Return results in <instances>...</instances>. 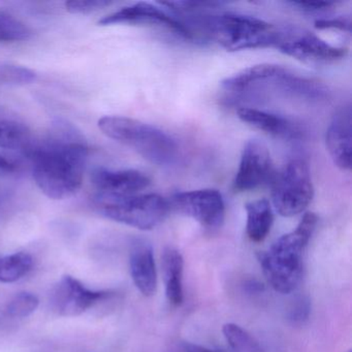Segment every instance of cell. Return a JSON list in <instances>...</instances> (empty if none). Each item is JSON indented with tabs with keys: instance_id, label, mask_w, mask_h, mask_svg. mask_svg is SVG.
<instances>
[{
	"instance_id": "1",
	"label": "cell",
	"mask_w": 352,
	"mask_h": 352,
	"mask_svg": "<svg viewBox=\"0 0 352 352\" xmlns=\"http://www.w3.org/2000/svg\"><path fill=\"white\" fill-rule=\"evenodd\" d=\"M88 153L84 135L67 121L57 120L46 138L34 140L25 157L32 162V176L42 192L65 199L81 188Z\"/></svg>"
},
{
	"instance_id": "2",
	"label": "cell",
	"mask_w": 352,
	"mask_h": 352,
	"mask_svg": "<svg viewBox=\"0 0 352 352\" xmlns=\"http://www.w3.org/2000/svg\"><path fill=\"white\" fill-rule=\"evenodd\" d=\"M316 214L302 216L296 230L278 239L271 248L258 254L265 279L281 294L294 292L302 279V254L316 228Z\"/></svg>"
},
{
	"instance_id": "3",
	"label": "cell",
	"mask_w": 352,
	"mask_h": 352,
	"mask_svg": "<svg viewBox=\"0 0 352 352\" xmlns=\"http://www.w3.org/2000/svg\"><path fill=\"white\" fill-rule=\"evenodd\" d=\"M192 23L230 52L277 47L281 41L282 28L252 16L204 15L195 17Z\"/></svg>"
},
{
	"instance_id": "4",
	"label": "cell",
	"mask_w": 352,
	"mask_h": 352,
	"mask_svg": "<svg viewBox=\"0 0 352 352\" xmlns=\"http://www.w3.org/2000/svg\"><path fill=\"white\" fill-rule=\"evenodd\" d=\"M98 127L104 135L137 152L144 160L160 166H173L179 157L175 140L162 129L135 119L102 117Z\"/></svg>"
},
{
	"instance_id": "5",
	"label": "cell",
	"mask_w": 352,
	"mask_h": 352,
	"mask_svg": "<svg viewBox=\"0 0 352 352\" xmlns=\"http://www.w3.org/2000/svg\"><path fill=\"white\" fill-rule=\"evenodd\" d=\"M96 208L104 217L141 230H153L170 209L168 199L155 193L96 197Z\"/></svg>"
},
{
	"instance_id": "6",
	"label": "cell",
	"mask_w": 352,
	"mask_h": 352,
	"mask_svg": "<svg viewBox=\"0 0 352 352\" xmlns=\"http://www.w3.org/2000/svg\"><path fill=\"white\" fill-rule=\"evenodd\" d=\"M271 184L274 208L283 217L302 213L314 197L310 168L302 158L288 162L280 172H276Z\"/></svg>"
},
{
	"instance_id": "7",
	"label": "cell",
	"mask_w": 352,
	"mask_h": 352,
	"mask_svg": "<svg viewBox=\"0 0 352 352\" xmlns=\"http://www.w3.org/2000/svg\"><path fill=\"white\" fill-rule=\"evenodd\" d=\"M160 5V3H158ZM102 26L118 25H147L166 28L185 40L197 38L186 22L177 18L172 12L162 9V6L149 3H138L123 8L115 13L110 14L98 21Z\"/></svg>"
},
{
	"instance_id": "8",
	"label": "cell",
	"mask_w": 352,
	"mask_h": 352,
	"mask_svg": "<svg viewBox=\"0 0 352 352\" xmlns=\"http://www.w3.org/2000/svg\"><path fill=\"white\" fill-rule=\"evenodd\" d=\"M276 48L287 56L310 65H329L348 54L347 48L331 46L314 34L294 28L282 30L281 41Z\"/></svg>"
},
{
	"instance_id": "9",
	"label": "cell",
	"mask_w": 352,
	"mask_h": 352,
	"mask_svg": "<svg viewBox=\"0 0 352 352\" xmlns=\"http://www.w3.org/2000/svg\"><path fill=\"white\" fill-rule=\"evenodd\" d=\"M288 69L276 65H259L243 69L221 82V88L230 100L261 98L269 90L281 92Z\"/></svg>"
},
{
	"instance_id": "10",
	"label": "cell",
	"mask_w": 352,
	"mask_h": 352,
	"mask_svg": "<svg viewBox=\"0 0 352 352\" xmlns=\"http://www.w3.org/2000/svg\"><path fill=\"white\" fill-rule=\"evenodd\" d=\"M168 201L170 208L197 220L208 230L221 228L226 219V204L216 189L182 191Z\"/></svg>"
},
{
	"instance_id": "11",
	"label": "cell",
	"mask_w": 352,
	"mask_h": 352,
	"mask_svg": "<svg viewBox=\"0 0 352 352\" xmlns=\"http://www.w3.org/2000/svg\"><path fill=\"white\" fill-rule=\"evenodd\" d=\"M275 175L267 146L258 140H250L243 149L232 187L236 192L254 190L272 183Z\"/></svg>"
},
{
	"instance_id": "12",
	"label": "cell",
	"mask_w": 352,
	"mask_h": 352,
	"mask_svg": "<svg viewBox=\"0 0 352 352\" xmlns=\"http://www.w3.org/2000/svg\"><path fill=\"white\" fill-rule=\"evenodd\" d=\"M114 296V292L109 290L89 289L73 276L67 275L53 289L51 305L60 316L75 317Z\"/></svg>"
},
{
	"instance_id": "13",
	"label": "cell",
	"mask_w": 352,
	"mask_h": 352,
	"mask_svg": "<svg viewBox=\"0 0 352 352\" xmlns=\"http://www.w3.org/2000/svg\"><path fill=\"white\" fill-rule=\"evenodd\" d=\"M351 106L341 107L333 115L325 135L327 150L333 164L342 170L351 168Z\"/></svg>"
},
{
	"instance_id": "14",
	"label": "cell",
	"mask_w": 352,
	"mask_h": 352,
	"mask_svg": "<svg viewBox=\"0 0 352 352\" xmlns=\"http://www.w3.org/2000/svg\"><path fill=\"white\" fill-rule=\"evenodd\" d=\"M91 182L98 190L96 197H125L137 195L147 188L151 181L144 173L137 170L98 168L92 174Z\"/></svg>"
},
{
	"instance_id": "15",
	"label": "cell",
	"mask_w": 352,
	"mask_h": 352,
	"mask_svg": "<svg viewBox=\"0 0 352 352\" xmlns=\"http://www.w3.org/2000/svg\"><path fill=\"white\" fill-rule=\"evenodd\" d=\"M236 114L243 122L272 137L287 141H296L305 138V131L298 123L280 115L250 107H240Z\"/></svg>"
},
{
	"instance_id": "16",
	"label": "cell",
	"mask_w": 352,
	"mask_h": 352,
	"mask_svg": "<svg viewBox=\"0 0 352 352\" xmlns=\"http://www.w3.org/2000/svg\"><path fill=\"white\" fill-rule=\"evenodd\" d=\"M129 270L135 287L143 296H151L157 287V271L151 245L144 240L133 243L129 253Z\"/></svg>"
},
{
	"instance_id": "17",
	"label": "cell",
	"mask_w": 352,
	"mask_h": 352,
	"mask_svg": "<svg viewBox=\"0 0 352 352\" xmlns=\"http://www.w3.org/2000/svg\"><path fill=\"white\" fill-rule=\"evenodd\" d=\"M166 294L173 306H180L184 300L183 292V270L184 259L177 249L168 247L164 249L162 257Z\"/></svg>"
},
{
	"instance_id": "18",
	"label": "cell",
	"mask_w": 352,
	"mask_h": 352,
	"mask_svg": "<svg viewBox=\"0 0 352 352\" xmlns=\"http://www.w3.org/2000/svg\"><path fill=\"white\" fill-rule=\"evenodd\" d=\"M247 214L246 232L252 242H263L274 222L273 209L267 199H259L245 206Z\"/></svg>"
},
{
	"instance_id": "19",
	"label": "cell",
	"mask_w": 352,
	"mask_h": 352,
	"mask_svg": "<svg viewBox=\"0 0 352 352\" xmlns=\"http://www.w3.org/2000/svg\"><path fill=\"white\" fill-rule=\"evenodd\" d=\"M34 142L32 131L23 123L0 118V149L19 151L25 156Z\"/></svg>"
},
{
	"instance_id": "20",
	"label": "cell",
	"mask_w": 352,
	"mask_h": 352,
	"mask_svg": "<svg viewBox=\"0 0 352 352\" xmlns=\"http://www.w3.org/2000/svg\"><path fill=\"white\" fill-rule=\"evenodd\" d=\"M34 267V258L28 252H16L0 257V282L13 283L28 275Z\"/></svg>"
},
{
	"instance_id": "21",
	"label": "cell",
	"mask_w": 352,
	"mask_h": 352,
	"mask_svg": "<svg viewBox=\"0 0 352 352\" xmlns=\"http://www.w3.org/2000/svg\"><path fill=\"white\" fill-rule=\"evenodd\" d=\"M222 331L232 352H263L258 342L238 324L226 323Z\"/></svg>"
},
{
	"instance_id": "22",
	"label": "cell",
	"mask_w": 352,
	"mask_h": 352,
	"mask_svg": "<svg viewBox=\"0 0 352 352\" xmlns=\"http://www.w3.org/2000/svg\"><path fill=\"white\" fill-rule=\"evenodd\" d=\"M32 36L30 28L17 18L0 12V43L26 41Z\"/></svg>"
},
{
	"instance_id": "23",
	"label": "cell",
	"mask_w": 352,
	"mask_h": 352,
	"mask_svg": "<svg viewBox=\"0 0 352 352\" xmlns=\"http://www.w3.org/2000/svg\"><path fill=\"white\" fill-rule=\"evenodd\" d=\"M40 305V300L32 292H23L16 294L6 307V314L11 318H25L32 315Z\"/></svg>"
},
{
	"instance_id": "24",
	"label": "cell",
	"mask_w": 352,
	"mask_h": 352,
	"mask_svg": "<svg viewBox=\"0 0 352 352\" xmlns=\"http://www.w3.org/2000/svg\"><path fill=\"white\" fill-rule=\"evenodd\" d=\"M24 168V160L16 152L0 149V177H12L19 174Z\"/></svg>"
},
{
	"instance_id": "25",
	"label": "cell",
	"mask_w": 352,
	"mask_h": 352,
	"mask_svg": "<svg viewBox=\"0 0 352 352\" xmlns=\"http://www.w3.org/2000/svg\"><path fill=\"white\" fill-rule=\"evenodd\" d=\"M0 76L8 83L28 84L36 81V74L25 67L7 65L1 67Z\"/></svg>"
},
{
	"instance_id": "26",
	"label": "cell",
	"mask_w": 352,
	"mask_h": 352,
	"mask_svg": "<svg viewBox=\"0 0 352 352\" xmlns=\"http://www.w3.org/2000/svg\"><path fill=\"white\" fill-rule=\"evenodd\" d=\"M110 1L107 0H74V1H69L65 3L67 11L72 14H90L94 12L100 11L104 8L110 6Z\"/></svg>"
},
{
	"instance_id": "27",
	"label": "cell",
	"mask_w": 352,
	"mask_h": 352,
	"mask_svg": "<svg viewBox=\"0 0 352 352\" xmlns=\"http://www.w3.org/2000/svg\"><path fill=\"white\" fill-rule=\"evenodd\" d=\"M316 30H338L351 32V19L349 17H335L329 19H319L315 22Z\"/></svg>"
},
{
	"instance_id": "28",
	"label": "cell",
	"mask_w": 352,
	"mask_h": 352,
	"mask_svg": "<svg viewBox=\"0 0 352 352\" xmlns=\"http://www.w3.org/2000/svg\"><path fill=\"white\" fill-rule=\"evenodd\" d=\"M309 312H310L309 300L304 296H300L292 304L289 311V318L296 323L304 322L306 319H308Z\"/></svg>"
},
{
	"instance_id": "29",
	"label": "cell",
	"mask_w": 352,
	"mask_h": 352,
	"mask_svg": "<svg viewBox=\"0 0 352 352\" xmlns=\"http://www.w3.org/2000/svg\"><path fill=\"white\" fill-rule=\"evenodd\" d=\"M290 5L298 8L302 12L306 13H319V12H327L333 9L337 6L336 3H323V1H292Z\"/></svg>"
},
{
	"instance_id": "30",
	"label": "cell",
	"mask_w": 352,
	"mask_h": 352,
	"mask_svg": "<svg viewBox=\"0 0 352 352\" xmlns=\"http://www.w3.org/2000/svg\"><path fill=\"white\" fill-rule=\"evenodd\" d=\"M170 352H214L212 350L207 349L203 346L197 345V344L188 343V342H181L174 346Z\"/></svg>"
}]
</instances>
